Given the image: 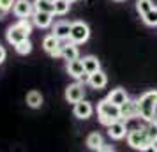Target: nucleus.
<instances>
[{
    "label": "nucleus",
    "mask_w": 157,
    "mask_h": 152,
    "mask_svg": "<svg viewBox=\"0 0 157 152\" xmlns=\"http://www.w3.org/2000/svg\"><path fill=\"white\" fill-rule=\"evenodd\" d=\"M106 83H108V76H106V72H102L101 69L92 72V74H88V85L92 88L101 90V88L106 87Z\"/></svg>",
    "instance_id": "2eb2a0df"
},
{
    "label": "nucleus",
    "mask_w": 157,
    "mask_h": 152,
    "mask_svg": "<svg viewBox=\"0 0 157 152\" xmlns=\"http://www.w3.org/2000/svg\"><path fill=\"white\" fill-rule=\"evenodd\" d=\"M108 99H109L111 103H115V104H118V106H120V104H124V103L129 99V95H127V92H125L124 88H113V90L108 94Z\"/></svg>",
    "instance_id": "a211bd4d"
},
{
    "label": "nucleus",
    "mask_w": 157,
    "mask_h": 152,
    "mask_svg": "<svg viewBox=\"0 0 157 152\" xmlns=\"http://www.w3.org/2000/svg\"><path fill=\"white\" fill-rule=\"evenodd\" d=\"M97 115H99V122L108 127L111 122L120 119V106L111 103L106 97V99L99 101V104H97Z\"/></svg>",
    "instance_id": "f03ea898"
},
{
    "label": "nucleus",
    "mask_w": 157,
    "mask_h": 152,
    "mask_svg": "<svg viewBox=\"0 0 157 152\" xmlns=\"http://www.w3.org/2000/svg\"><path fill=\"white\" fill-rule=\"evenodd\" d=\"M25 99H27V104L30 108H41V104H43V95L37 90H30Z\"/></svg>",
    "instance_id": "aec40b11"
},
{
    "label": "nucleus",
    "mask_w": 157,
    "mask_h": 152,
    "mask_svg": "<svg viewBox=\"0 0 157 152\" xmlns=\"http://www.w3.org/2000/svg\"><path fill=\"white\" fill-rule=\"evenodd\" d=\"M155 120H157V115H155Z\"/></svg>",
    "instance_id": "473e14b6"
},
{
    "label": "nucleus",
    "mask_w": 157,
    "mask_h": 152,
    "mask_svg": "<svg viewBox=\"0 0 157 152\" xmlns=\"http://www.w3.org/2000/svg\"><path fill=\"white\" fill-rule=\"evenodd\" d=\"M60 39L55 34H50L43 39V48L46 53H50L51 57H60Z\"/></svg>",
    "instance_id": "9b49d317"
},
{
    "label": "nucleus",
    "mask_w": 157,
    "mask_h": 152,
    "mask_svg": "<svg viewBox=\"0 0 157 152\" xmlns=\"http://www.w3.org/2000/svg\"><path fill=\"white\" fill-rule=\"evenodd\" d=\"M74 117L76 119H81V120H86V119H90L94 113V106H92V103H88L85 101V99H81V101L78 103H74Z\"/></svg>",
    "instance_id": "ddd939ff"
},
{
    "label": "nucleus",
    "mask_w": 157,
    "mask_h": 152,
    "mask_svg": "<svg viewBox=\"0 0 157 152\" xmlns=\"http://www.w3.org/2000/svg\"><path fill=\"white\" fill-rule=\"evenodd\" d=\"M101 150H104V152H113V147H106V145L102 143V147H101Z\"/></svg>",
    "instance_id": "c756f323"
},
{
    "label": "nucleus",
    "mask_w": 157,
    "mask_h": 152,
    "mask_svg": "<svg viewBox=\"0 0 157 152\" xmlns=\"http://www.w3.org/2000/svg\"><path fill=\"white\" fill-rule=\"evenodd\" d=\"M152 9H154V2H152V0H136V11L141 16L147 14Z\"/></svg>",
    "instance_id": "4be33fe9"
},
{
    "label": "nucleus",
    "mask_w": 157,
    "mask_h": 152,
    "mask_svg": "<svg viewBox=\"0 0 157 152\" xmlns=\"http://www.w3.org/2000/svg\"><path fill=\"white\" fill-rule=\"evenodd\" d=\"M155 104H157V90H148L140 95L138 99V113L145 122H152L155 119Z\"/></svg>",
    "instance_id": "f257e3e1"
},
{
    "label": "nucleus",
    "mask_w": 157,
    "mask_h": 152,
    "mask_svg": "<svg viewBox=\"0 0 157 152\" xmlns=\"http://www.w3.org/2000/svg\"><path fill=\"white\" fill-rule=\"evenodd\" d=\"M16 48V51L20 53V55H29L30 51H32V43L29 41V37L25 39V41H21V43H18L14 46Z\"/></svg>",
    "instance_id": "393cba45"
},
{
    "label": "nucleus",
    "mask_w": 157,
    "mask_h": 152,
    "mask_svg": "<svg viewBox=\"0 0 157 152\" xmlns=\"http://www.w3.org/2000/svg\"><path fill=\"white\" fill-rule=\"evenodd\" d=\"M6 14H7V9L0 7V20H4V18H6Z\"/></svg>",
    "instance_id": "c85d7f7f"
},
{
    "label": "nucleus",
    "mask_w": 157,
    "mask_h": 152,
    "mask_svg": "<svg viewBox=\"0 0 157 152\" xmlns=\"http://www.w3.org/2000/svg\"><path fill=\"white\" fill-rule=\"evenodd\" d=\"M60 57L64 58V60H67V62H69V60H74V58H78L79 57L78 44L71 43V41L67 39V43L60 46Z\"/></svg>",
    "instance_id": "4468645a"
},
{
    "label": "nucleus",
    "mask_w": 157,
    "mask_h": 152,
    "mask_svg": "<svg viewBox=\"0 0 157 152\" xmlns=\"http://www.w3.org/2000/svg\"><path fill=\"white\" fill-rule=\"evenodd\" d=\"M53 16L55 13H48V11H34V14H32V21L36 25L37 29H48L51 27V23H53Z\"/></svg>",
    "instance_id": "1a4fd4ad"
},
{
    "label": "nucleus",
    "mask_w": 157,
    "mask_h": 152,
    "mask_svg": "<svg viewBox=\"0 0 157 152\" xmlns=\"http://www.w3.org/2000/svg\"><path fill=\"white\" fill-rule=\"evenodd\" d=\"M143 21L147 23L148 27H157V9L154 7L147 14H143Z\"/></svg>",
    "instance_id": "a878e982"
},
{
    "label": "nucleus",
    "mask_w": 157,
    "mask_h": 152,
    "mask_svg": "<svg viewBox=\"0 0 157 152\" xmlns=\"http://www.w3.org/2000/svg\"><path fill=\"white\" fill-rule=\"evenodd\" d=\"M14 2H16V0H0V7L11 11V9H13V6H14Z\"/></svg>",
    "instance_id": "bb28decb"
},
{
    "label": "nucleus",
    "mask_w": 157,
    "mask_h": 152,
    "mask_svg": "<svg viewBox=\"0 0 157 152\" xmlns=\"http://www.w3.org/2000/svg\"><path fill=\"white\" fill-rule=\"evenodd\" d=\"M127 143L132 147V149H140V150H145L150 145L148 134H147V127H134L127 133Z\"/></svg>",
    "instance_id": "7ed1b4c3"
},
{
    "label": "nucleus",
    "mask_w": 157,
    "mask_h": 152,
    "mask_svg": "<svg viewBox=\"0 0 157 152\" xmlns=\"http://www.w3.org/2000/svg\"><path fill=\"white\" fill-rule=\"evenodd\" d=\"M71 9V2L69 0H53V13L58 16H64L69 13Z\"/></svg>",
    "instance_id": "412c9836"
},
{
    "label": "nucleus",
    "mask_w": 157,
    "mask_h": 152,
    "mask_svg": "<svg viewBox=\"0 0 157 152\" xmlns=\"http://www.w3.org/2000/svg\"><path fill=\"white\" fill-rule=\"evenodd\" d=\"M6 37H7V43H9V44L16 46L18 43L25 41V39L29 37V34H27V32L21 29V25H20V23H14V25H11V27L7 29V32H6Z\"/></svg>",
    "instance_id": "0eeeda50"
},
{
    "label": "nucleus",
    "mask_w": 157,
    "mask_h": 152,
    "mask_svg": "<svg viewBox=\"0 0 157 152\" xmlns=\"http://www.w3.org/2000/svg\"><path fill=\"white\" fill-rule=\"evenodd\" d=\"M65 99L67 103H78L81 99H85V88L81 83H71L69 87L65 88Z\"/></svg>",
    "instance_id": "f8f14e48"
},
{
    "label": "nucleus",
    "mask_w": 157,
    "mask_h": 152,
    "mask_svg": "<svg viewBox=\"0 0 157 152\" xmlns=\"http://www.w3.org/2000/svg\"><path fill=\"white\" fill-rule=\"evenodd\" d=\"M90 37V27L85 21H72L71 32H69V41L74 44H83Z\"/></svg>",
    "instance_id": "20e7f679"
},
{
    "label": "nucleus",
    "mask_w": 157,
    "mask_h": 152,
    "mask_svg": "<svg viewBox=\"0 0 157 152\" xmlns=\"http://www.w3.org/2000/svg\"><path fill=\"white\" fill-rule=\"evenodd\" d=\"M81 62H83V67H85V71L88 74H92V72L99 71L101 69V62L97 60V57H94V55H86V57L81 58Z\"/></svg>",
    "instance_id": "f3484780"
},
{
    "label": "nucleus",
    "mask_w": 157,
    "mask_h": 152,
    "mask_svg": "<svg viewBox=\"0 0 157 152\" xmlns=\"http://www.w3.org/2000/svg\"><path fill=\"white\" fill-rule=\"evenodd\" d=\"M34 11V2L30 0H16L13 6V13L16 18H32Z\"/></svg>",
    "instance_id": "423d86ee"
},
{
    "label": "nucleus",
    "mask_w": 157,
    "mask_h": 152,
    "mask_svg": "<svg viewBox=\"0 0 157 152\" xmlns=\"http://www.w3.org/2000/svg\"><path fill=\"white\" fill-rule=\"evenodd\" d=\"M147 134H148L150 143H157V120L154 119L152 122H147Z\"/></svg>",
    "instance_id": "5701e85b"
},
{
    "label": "nucleus",
    "mask_w": 157,
    "mask_h": 152,
    "mask_svg": "<svg viewBox=\"0 0 157 152\" xmlns=\"http://www.w3.org/2000/svg\"><path fill=\"white\" fill-rule=\"evenodd\" d=\"M117 2H122V0H117Z\"/></svg>",
    "instance_id": "2f4dec72"
},
{
    "label": "nucleus",
    "mask_w": 157,
    "mask_h": 152,
    "mask_svg": "<svg viewBox=\"0 0 157 152\" xmlns=\"http://www.w3.org/2000/svg\"><path fill=\"white\" fill-rule=\"evenodd\" d=\"M34 9L53 13V0H34Z\"/></svg>",
    "instance_id": "b1692460"
},
{
    "label": "nucleus",
    "mask_w": 157,
    "mask_h": 152,
    "mask_svg": "<svg viewBox=\"0 0 157 152\" xmlns=\"http://www.w3.org/2000/svg\"><path fill=\"white\" fill-rule=\"evenodd\" d=\"M69 32H71V23L69 21H57L53 25V30H51V34H55L60 41H67Z\"/></svg>",
    "instance_id": "dca6fc26"
},
{
    "label": "nucleus",
    "mask_w": 157,
    "mask_h": 152,
    "mask_svg": "<svg viewBox=\"0 0 157 152\" xmlns=\"http://www.w3.org/2000/svg\"><path fill=\"white\" fill-rule=\"evenodd\" d=\"M67 72L71 74L72 78H76V80H81V81H88V72L85 71V67H83V62L79 60V58H74V60H69L67 62Z\"/></svg>",
    "instance_id": "39448f33"
},
{
    "label": "nucleus",
    "mask_w": 157,
    "mask_h": 152,
    "mask_svg": "<svg viewBox=\"0 0 157 152\" xmlns=\"http://www.w3.org/2000/svg\"><path fill=\"white\" fill-rule=\"evenodd\" d=\"M127 133H129V129L122 119H118V120H115V122H111L108 126V134L113 140H122V138L127 136Z\"/></svg>",
    "instance_id": "9d476101"
},
{
    "label": "nucleus",
    "mask_w": 157,
    "mask_h": 152,
    "mask_svg": "<svg viewBox=\"0 0 157 152\" xmlns=\"http://www.w3.org/2000/svg\"><path fill=\"white\" fill-rule=\"evenodd\" d=\"M136 117H140L138 113V99H127V101L120 104V119L122 120H131V119H136Z\"/></svg>",
    "instance_id": "6e6552de"
},
{
    "label": "nucleus",
    "mask_w": 157,
    "mask_h": 152,
    "mask_svg": "<svg viewBox=\"0 0 157 152\" xmlns=\"http://www.w3.org/2000/svg\"><path fill=\"white\" fill-rule=\"evenodd\" d=\"M69 2H71V4H72V2H76V0H69Z\"/></svg>",
    "instance_id": "7c9ffc66"
},
{
    "label": "nucleus",
    "mask_w": 157,
    "mask_h": 152,
    "mask_svg": "<svg viewBox=\"0 0 157 152\" xmlns=\"http://www.w3.org/2000/svg\"><path fill=\"white\" fill-rule=\"evenodd\" d=\"M102 136H101L99 133H90L88 136H86V147L88 149H92V150H101V147H102Z\"/></svg>",
    "instance_id": "6ab92c4d"
},
{
    "label": "nucleus",
    "mask_w": 157,
    "mask_h": 152,
    "mask_svg": "<svg viewBox=\"0 0 157 152\" xmlns=\"http://www.w3.org/2000/svg\"><path fill=\"white\" fill-rule=\"evenodd\" d=\"M6 57H7V51H6V48H4V46L0 44V64H4Z\"/></svg>",
    "instance_id": "cd10ccee"
}]
</instances>
